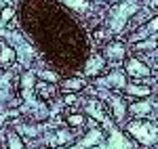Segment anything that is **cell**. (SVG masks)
Listing matches in <instances>:
<instances>
[{"instance_id": "cell-1", "label": "cell", "mask_w": 158, "mask_h": 149, "mask_svg": "<svg viewBox=\"0 0 158 149\" xmlns=\"http://www.w3.org/2000/svg\"><path fill=\"white\" fill-rule=\"evenodd\" d=\"M129 132L143 145H154L158 141V128L154 124H150V122H131Z\"/></svg>"}, {"instance_id": "cell-2", "label": "cell", "mask_w": 158, "mask_h": 149, "mask_svg": "<svg viewBox=\"0 0 158 149\" xmlns=\"http://www.w3.org/2000/svg\"><path fill=\"white\" fill-rule=\"evenodd\" d=\"M135 9H137L135 4H122V6H118V9H116L118 13L112 17V27H114L116 32H118V29H122L124 21L131 17V13H135Z\"/></svg>"}, {"instance_id": "cell-3", "label": "cell", "mask_w": 158, "mask_h": 149, "mask_svg": "<svg viewBox=\"0 0 158 149\" xmlns=\"http://www.w3.org/2000/svg\"><path fill=\"white\" fill-rule=\"evenodd\" d=\"M124 69H127V74L135 78V80H139V78H148L150 76V67L143 65L141 61H137V59H129L127 65H124Z\"/></svg>"}, {"instance_id": "cell-4", "label": "cell", "mask_w": 158, "mask_h": 149, "mask_svg": "<svg viewBox=\"0 0 158 149\" xmlns=\"http://www.w3.org/2000/svg\"><path fill=\"white\" fill-rule=\"evenodd\" d=\"M131 145H129V141L122 137L118 130H112L110 132V147L108 149H129Z\"/></svg>"}, {"instance_id": "cell-5", "label": "cell", "mask_w": 158, "mask_h": 149, "mask_svg": "<svg viewBox=\"0 0 158 149\" xmlns=\"http://www.w3.org/2000/svg\"><path fill=\"white\" fill-rule=\"evenodd\" d=\"M106 55L110 57V61H120L122 57H124V46H120V44H110Z\"/></svg>"}, {"instance_id": "cell-6", "label": "cell", "mask_w": 158, "mask_h": 149, "mask_svg": "<svg viewBox=\"0 0 158 149\" xmlns=\"http://www.w3.org/2000/svg\"><path fill=\"white\" fill-rule=\"evenodd\" d=\"M127 92H129V95H135V97H146V95H150V88H148V86H133V84H129V86H127Z\"/></svg>"}, {"instance_id": "cell-7", "label": "cell", "mask_w": 158, "mask_h": 149, "mask_svg": "<svg viewBox=\"0 0 158 149\" xmlns=\"http://www.w3.org/2000/svg\"><path fill=\"white\" fill-rule=\"evenodd\" d=\"M150 109H152V107H150V103H137V105L131 107V113H133V116H148Z\"/></svg>"}, {"instance_id": "cell-8", "label": "cell", "mask_w": 158, "mask_h": 149, "mask_svg": "<svg viewBox=\"0 0 158 149\" xmlns=\"http://www.w3.org/2000/svg\"><path fill=\"white\" fill-rule=\"evenodd\" d=\"M0 61L4 63V65L13 63V61H15V50L9 49V46H2V55H0Z\"/></svg>"}, {"instance_id": "cell-9", "label": "cell", "mask_w": 158, "mask_h": 149, "mask_svg": "<svg viewBox=\"0 0 158 149\" xmlns=\"http://www.w3.org/2000/svg\"><path fill=\"white\" fill-rule=\"evenodd\" d=\"M112 103H114V113H116V118L120 120L122 116H124V105H122V101L114 97V99H112Z\"/></svg>"}, {"instance_id": "cell-10", "label": "cell", "mask_w": 158, "mask_h": 149, "mask_svg": "<svg viewBox=\"0 0 158 149\" xmlns=\"http://www.w3.org/2000/svg\"><path fill=\"white\" fill-rule=\"evenodd\" d=\"M9 149H23L21 141H19V137H17L15 132H11V135H9Z\"/></svg>"}, {"instance_id": "cell-11", "label": "cell", "mask_w": 158, "mask_h": 149, "mask_svg": "<svg viewBox=\"0 0 158 149\" xmlns=\"http://www.w3.org/2000/svg\"><path fill=\"white\" fill-rule=\"evenodd\" d=\"M99 67H101V59H91V63H89V67H86V74H97Z\"/></svg>"}, {"instance_id": "cell-12", "label": "cell", "mask_w": 158, "mask_h": 149, "mask_svg": "<svg viewBox=\"0 0 158 149\" xmlns=\"http://www.w3.org/2000/svg\"><path fill=\"white\" fill-rule=\"evenodd\" d=\"M63 88H76V90H80V88H85V82L82 80H65Z\"/></svg>"}, {"instance_id": "cell-13", "label": "cell", "mask_w": 158, "mask_h": 149, "mask_svg": "<svg viewBox=\"0 0 158 149\" xmlns=\"http://www.w3.org/2000/svg\"><path fill=\"white\" fill-rule=\"evenodd\" d=\"M63 2H68L72 9H78V11H86V6H89L85 0H63Z\"/></svg>"}, {"instance_id": "cell-14", "label": "cell", "mask_w": 158, "mask_h": 149, "mask_svg": "<svg viewBox=\"0 0 158 149\" xmlns=\"http://www.w3.org/2000/svg\"><path fill=\"white\" fill-rule=\"evenodd\" d=\"M89 113H93L97 120H103V113H101V107L97 103H89Z\"/></svg>"}, {"instance_id": "cell-15", "label": "cell", "mask_w": 158, "mask_h": 149, "mask_svg": "<svg viewBox=\"0 0 158 149\" xmlns=\"http://www.w3.org/2000/svg\"><path fill=\"white\" fill-rule=\"evenodd\" d=\"M68 122H70L72 126H80L82 122H85V116H70V118H68Z\"/></svg>"}, {"instance_id": "cell-16", "label": "cell", "mask_w": 158, "mask_h": 149, "mask_svg": "<svg viewBox=\"0 0 158 149\" xmlns=\"http://www.w3.org/2000/svg\"><path fill=\"white\" fill-rule=\"evenodd\" d=\"M13 17V9L11 6H6V9H2V21H9Z\"/></svg>"}, {"instance_id": "cell-17", "label": "cell", "mask_w": 158, "mask_h": 149, "mask_svg": "<svg viewBox=\"0 0 158 149\" xmlns=\"http://www.w3.org/2000/svg\"><path fill=\"white\" fill-rule=\"evenodd\" d=\"M146 29L148 32H158V17L154 19V21H150V25H148Z\"/></svg>"}, {"instance_id": "cell-18", "label": "cell", "mask_w": 158, "mask_h": 149, "mask_svg": "<svg viewBox=\"0 0 158 149\" xmlns=\"http://www.w3.org/2000/svg\"><path fill=\"white\" fill-rule=\"evenodd\" d=\"M42 78H44V80H49V82H55V80H57V76L51 74V72H42Z\"/></svg>"}, {"instance_id": "cell-19", "label": "cell", "mask_w": 158, "mask_h": 149, "mask_svg": "<svg viewBox=\"0 0 158 149\" xmlns=\"http://www.w3.org/2000/svg\"><path fill=\"white\" fill-rule=\"evenodd\" d=\"M74 101H76L74 95H68V97H65V103H74Z\"/></svg>"}, {"instance_id": "cell-20", "label": "cell", "mask_w": 158, "mask_h": 149, "mask_svg": "<svg viewBox=\"0 0 158 149\" xmlns=\"http://www.w3.org/2000/svg\"><path fill=\"white\" fill-rule=\"evenodd\" d=\"M44 149H49V147H44Z\"/></svg>"}]
</instances>
